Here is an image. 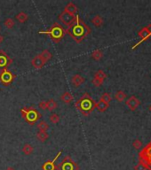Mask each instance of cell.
<instances>
[{"label":"cell","mask_w":151,"mask_h":170,"mask_svg":"<svg viewBox=\"0 0 151 170\" xmlns=\"http://www.w3.org/2000/svg\"><path fill=\"white\" fill-rule=\"evenodd\" d=\"M66 33L70 35V36L73 38L77 43H79L84 39H85L87 35L91 34V29L83 21L79 15L76 14L75 21L68 27V29H66Z\"/></svg>","instance_id":"obj_1"},{"label":"cell","mask_w":151,"mask_h":170,"mask_svg":"<svg viewBox=\"0 0 151 170\" xmlns=\"http://www.w3.org/2000/svg\"><path fill=\"white\" fill-rule=\"evenodd\" d=\"M76 109L84 116H88L94 109L96 102L88 93H84L75 104Z\"/></svg>","instance_id":"obj_2"},{"label":"cell","mask_w":151,"mask_h":170,"mask_svg":"<svg viewBox=\"0 0 151 170\" xmlns=\"http://www.w3.org/2000/svg\"><path fill=\"white\" fill-rule=\"evenodd\" d=\"M40 34L47 35L50 36V38L55 43H58L61 41V39L64 37V35L66 34V29L63 28L62 25H61L58 22H54L51 28H49L47 30L45 31H39Z\"/></svg>","instance_id":"obj_3"},{"label":"cell","mask_w":151,"mask_h":170,"mask_svg":"<svg viewBox=\"0 0 151 170\" xmlns=\"http://www.w3.org/2000/svg\"><path fill=\"white\" fill-rule=\"evenodd\" d=\"M21 114L22 118L30 125H34L42 117V114L34 107H23L21 109Z\"/></svg>","instance_id":"obj_4"},{"label":"cell","mask_w":151,"mask_h":170,"mask_svg":"<svg viewBox=\"0 0 151 170\" xmlns=\"http://www.w3.org/2000/svg\"><path fill=\"white\" fill-rule=\"evenodd\" d=\"M56 169L58 170H79L78 165L75 161L70 157V156H65L61 162L57 165Z\"/></svg>","instance_id":"obj_5"},{"label":"cell","mask_w":151,"mask_h":170,"mask_svg":"<svg viewBox=\"0 0 151 170\" xmlns=\"http://www.w3.org/2000/svg\"><path fill=\"white\" fill-rule=\"evenodd\" d=\"M15 78H16V75L13 74L11 71H9L8 68L3 69L0 72V82L4 86L10 85Z\"/></svg>","instance_id":"obj_6"},{"label":"cell","mask_w":151,"mask_h":170,"mask_svg":"<svg viewBox=\"0 0 151 170\" xmlns=\"http://www.w3.org/2000/svg\"><path fill=\"white\" fill-rule=\"evenodd\" d=\"M106 77H107V74L104 73V71L100 69L94 74V76H93V79L92 82L95 87H100L101 85H102V83H103L104 80L106 79Z\"/></svg>","instance_id":"obj_7"},{"label":"cell","mask_w":151,"mask_h":170,"mask_svg":"<svg viewBox=\"0 0 151 170\" xmlns=\"http://www.w3.org/2000/svg\"><path fill=\"white\" fill-rule=\"evenodd\" d=\"M13 63V60L8 56V54L4 52V51H0V70L5 69L9 66H11Z\"/></svg>","instance_id":"obj_8"},{"label":"cell","mask_w":151,"mask_h":170,"mask_svg":"<svg viewBox=\"0 0 151 170\" xmlns=\"http://www.w3.org/2000/svg\"><path fill=\"white\" fill-rule=\"evenodd\" d=\"M75 18L76 15L70 14L64 11H62V13H61V14L59 15V20L62 22V24L66 25L67 27H69L75 21Z\"/></svg>","instance_id":"obj_9"},{"label":"cell","mask_w":151,"mask_h":170,"mask_svg":"<svg viewBox=\"0 0 151 170\" xmlns=\"http://www.w3.org/2000/svg\"><path fill=\"white\" fill-rule=\"evenodd\" d=\"M61 151H60L57 154H56V156L54 157V159L53 160H47V161H45L44 164H43V166H42V169L43 170H56V167H57V165H56V161H57V160H58V158L61 155Z\"/></svg>","instance_id":"obj_10"},{"label":"cell","mask_w":151,"mask_h":170,"mask_svg":"<svg viewBox=\"0 0 151 170\" xmlns=\"http://www.w3.org/2000/svg\"><path fill=\"white\" fill-rule=\"evenodd\" d=\"M46 64V62L44 60V59L42 58V56L40 55V53L36 55L32 60H31V65L32 67L36 69H41L44 65Z\"/></svg>","instance_id":"obj_11"},{"label":"cell","mask_w":151,"mask_h":170,"mask_svg":"<svg viewBox=\"0 0 151 170\" xmlns=\"http://www.w3.org/2000/svg\"><path fill=\"white\" fill-rule=\"evenodd\" d=\"M125 103H126V105L128 106V108L131 111H135L139 107V105L141 104L140 100L135 96H132L131 98H129Z\"/></svg>","instance_id":"obj_12"},{"label":"cell","mask_w":151,"mask_h":170,"mask_svg":"<svg viewBox=\"0 0 151 170\" xmlns=\"http://www.w3.org/2000/svg\"><path fill=\"white\" fill-rule=\"evenodd\" d=\"M70 82H71V83L73 84V86L75 88H77V87H79L80 85H82L84 82V78L83 76H81L80 74H74L71 77Z\"/></svg>","instance_id":"obj_13"},{"label":"cell","mask_w":151,"mask_h":170,"mask_svg":"<svg viewBox=\"0 0 151 170\" xmlns=\"http://www.w3.org/2000/svg\"><path fill=\"white\" fill-rule=\"evenodd\" d=\"M64 12H67L70 14H73V15H76V13H77V6L74 3L72 2H69L66 6L64 7Z\"/></svg>","instance_id":"obj_14"},{"label":"cell","mask_w":151,"mask_h":170,"mask_svg":"<svg viewBox=\"0 0 151 170\" xmlns=\"http://www.w3.org/2000/svg\"><path fill=\"white\" fill-rule=\"evenodd\" d=\"M138 35H139V36H140L142 40H146V39H148L151 35L150 26L141 29L139 31Z\"/></svg>","instance_id":"obj_15"},{"label":"cell","mask_w":151,"mask_h":170,"mask_svg":"<svg viewBox=\"0 0 151 170\" xmlns=\"http://www.w3.org/2000/svg\"><path fill=\"white\" fill-rule=\"evenodd\" d=\"M74 99L73 95L70 92H64L61 96V100L65 104H70V102H72V100Z\"/></svg>","instance_id":"obj_16"},{"label":"cell","mask_w":151,"mask_h":170,"mask_svg":"<svg viewBox=\"0 0 151 170\" xmlns=\"http://www.w3.org/2000/svg\"><path fill=\"white\" fill-rule=\"evenodd\" d=\"M110 106V104H107V103L103 102L102 100H99V102L96 103V105H95V108H97V110L101 113H103L105 112Z\"/></svg>","instance_id":"obj_17"},{"label":"cell","mask_w":151,"mask_h":170,"mask_svg":"<svg viewBox=\"0 0 151 170\" xmlns=\"http://www.w3.org/2000/svg\"><path fill=\"white\" fill-rule=\"evenodd\" d=\"M92 23H93L95 27L100 28V27H101L102 24H103V19H102L101 16H100V15L97 14V15H95V16L92 19Z\"/></svg>","instance_id":"obj_18"},{"label":"cell","mask_w":151,"mask_h":170,"mask_svg":"<svg viewBox=\"0 0 151 170\" xmlns=\"http://www.w3.org/2000/svg\"><path fill=\"white\" fill-rule=\"evenodd\" d=\"M15 18H16V20H17L20 23H24V22H26V21H28L29 16H28V14H27L26 13L21 12V13H19L15 16Z\"/></svg>","instance_id":"obj_19"},{"label":"cell","mask_w":151,"mask_h":170,"mask_svg":"<svg viewBox=\"0 0 151 170\" xmlns=\"http://www.w3.org/2000/svg\"><path fill=\"white\" fill-rule=\"evenodd\" d=\"M91 57H92L93 60H96V61H99V60H101L102 59L103 53H102V52H101V50L98 49V50H95V51H93V52H92Z\"/></svg>","instance_id":"obj_20"},{"label":"cell","mask_w":151,"mask_h":170,"mask_svg":"<svg viewBox=\"0 0 151 170\" xmlns=\"http://www.w3.org/2000/svg\"><path fill=\"white\" fill-rule=\"evenodd\" d=\"M33 151H34V148L31 144H25L22 147V152L25 154V155H30L33 153Z\"/></svg>","instance_id":"obj_21"},{"label":"cell","mask_w":151,"mask_h":170,"mask_svg":"<svg viewBox=\"0 0 151 170\" xmlns=\"http://www.w3.org/2000/svg\"><path fill=\"white\" fill-rule=\"evenodd\" d=\"M48 137L49 135L46 131H38L37 133V138L42 143H44L48 139Z\"/></svg>","instance_id":"obj_22"},{"label":"cell","mask_w":151,"mask_h":170,"mask_svg":"<svg viewBox=\"0 0 151 170\" xmlns=\"http://www.w3.org/2000/svg\"><path fill=\"white\" fill-rule=\"evenodd\" d=\"M40 55L42 56V58L44 59V60L46 63L53 58V54H52L48 50H44V51L40 53Z\"/></svg>","instance_id":"obj_23"},{"label":"cell","mask_w":151,"mask_h":170,"mask_svg":"<svg viewBox=\"0 0 151 170\" xmlns=\"http://www.w3.org/2000/svg\"><path fill=\"white\" fill-rule=\"evenodd\" d=\"M115 99L118 102H123L126 99V94L123 91H116V93L115 95Z\"/></svg>","instance_id":"obj_24"},{"label":"cell","mask_w":151,"mask_h":170,"mask_svg":"<svg viewBox=\"0 0 151 170\" xmlns=\"http://www.w3.org/2000/svg\"><path fill=\"white\" fill-rule=\"evenodd\" d=\"M47 103V110H49V111H53V110H55L56 108H57V103L55 102L53 99H49L48 101H46Z\"/></svg>","instance_id":"obj_25"},{"label":"cell","mask_w":151,"mask_h":170,"mask_svg":"<svg viewBox=\"0 0 151 170\" xmlns=\"http://www.w3.org/2000/svg\"><path fill=\"white\" fill-rule=\"evenodd\" d=\"M38 129L39 130V131H47L49 129V125L47 124V122L42 121L38 124Z\"/></svg>","instance_id":"obj_26"},{"label":"cell","mask_w":151,"mask_h":170,"mask_svg":"<svg viewBox=\"0 0 151 170\" xmlns=\"http://www.w3.org/2000/svg\"><path fill=\"white\" fill-rule=\"evenodd\" d=\"M4 27H5L6 29H13V26H14V21H13L12 18H8V19H6V20L4 21Z\"/></svg>","instance_id":"obj_27"},{"label":"cell","mask_w":151,"mask_h":170,"mask_svg":"<svg viewBox=\"0 0 151 170\" xmlns=\"http://www.w3.org/2000/svg\"><path fill=\"white\" fill-rule=\"evenodd\" d=\"M101 100H102L103 102L107 103V104H110L111 101V95L108 92H105L101 95Z\"/></svg>","instance_id":"obj_28"},{"label":"cell","mask_w":151,"mask_h":170,"mask_svg":"<svg viewBox=\"0 0 151 170\" xmlns=\"http://www.w3.org/2000/svg\"><path fill=\"white\" fill-rule=\"evenodd\" d=\"M49 120L53 124H56L60 121V116L57 114V113H53L50 117H49Z\"/></svg>","instance_id":"obj_29"},{"label":"cell","mask_w":151,"mask_h":170,"mask_svg":"<svg viewBox=\"0 0 151 170\" xmlns=\"http://www.w3.org/2000/svg\"><path fill=\"white\" fill-rule=\"evenodd\" d=\"M132 146L134 147V149L139 150V149L141 148V146H142V143H141V140H139V139H135V140L133 141V143H132Z\"/></svg>","instance_id":"obj_30"},{"label":"cell","mask_w":151,"mask_h":170,"mask_svg":"<svg viewBox=\"0 0 151 170\" xmlns=\"http://www.w3.org/2000/svg\"><path fill=\"white\" fill-rule=\"evenodd\" d=\"M38 107L40 108V109H42V110H46L47 109V103L46 101H41V102H39L38 104Z\"/></svg>","instance_id":"obj_31"},{"label":"cell","mask_w":151,"mask_h":170,"mask_svg":"<svg viewBox=\"0 0 151 170\" xmlns=\"http://www.w3.org/2000/svg\"><path fill=\"white\" fill-rule=\"evenodd\" d=\"M134 170H147V169H146V167H145L142 163L139 162V163L134 167Z\"/></svg>","instance_id":"obj_32"},{"label":"cell","mask_w":151,"mask_h":170,"mask_svg":"<svg viewBox=\"0 0 151 170\" xmlns=\"http://www.w3.org/2000/svg\"><path fill=\"white\" fill-rule=\"evenodd\" d=\"M3 41H4V36L0 34V43H3Z\"/></svg>","instance_id":"obj_33"},{"label":"cell","mask_w":151,"mask_h":170,"mask_svg":"<svg viewBox=\"0 0 151 170\" xmlns=\"http://www.w3.org/2000/svg\"><path fill=\"white\" fill-rule=\"evenodd\" d=\"M5 170H15V169H14L13 168H12V167H8V168H7Z\"/></svg>","instance_id":"obj_34"},{"label":"cell","mask_w":151,"mask_h":170,"mask_svg":"<svg viewBox=\"0 0 151 170\" xmlns=\"http://www.w3.org/2000/svg\"><path fill=\"white\" fill-rule=\"evenodd\" d=\"M147 170H151V165H148L147 166Z\"/></svg>","instance_id":"obj_35"},{"label":"cell","mask_w":151,"mask_h":170,"mask_svg":"<svg viewBox=\"0 0 151 170\" xmlns=\"http://www.w3.org/2000/svg\"><path fill=\"white\" fill-rule=\"evenodd\" d=\"M150 112H151V105H150Z\"/></svg>","instance_id":"obj_36"}]
</instances>
